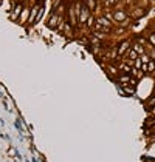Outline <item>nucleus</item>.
<instances>
[{
    "label": "nucleus",
    "instance_id": "ddd939ff",
    "mask_svg": "<svg viewBox=\"0 0 155 162\" xmlns=\"http://www.w3.org/2000/svg\"><path fill=\"white\" fill-rule=\"evenodd\" d=\"M95 23H96V17L93 16V12H92L90 17H88V20H87V23H85V26H87V28H93Z\"/></svg>",
    "mask_w": 155,
    "mask_h": 162
},
{
    "label": "nucleus",
    "instance_id": "7ed1b4c3",
    "mask_svg": "<svg viewBox=\"0 0 155 162\" xmlns=\"http://www.w3.org/2000/svg\"><path fill=\"white\" fill-rule=\"evenodd\" d=\"M30 12H31V8H28V6H23V11H22V14H20V17H19V23L20 25H27L28 22H30Z\"/></svg>",
    "mask_w": 155,
    "mask_h": 162
},
{
    "label": "nucleus",
    "instance_id": "0eeeda50",
    "mask_svg": "<svg viewBox=\"0 0 155 162\" xmlns=\"http://www.w3.org/2000/svg\"><path fill=\"white\" fill-rule=\"evenodd\" d=\"M106 71H107V74L110 77H113V76H118L120 68H118V65H115V63H107L106 65Z\"/></svg>",
    "mask_w": 155,
    "mask_h": 162
},
{
    "label": "nucleus",
    "instance_id": "4be33fe9",
    "mask_svg": "<svg viewBox=\"0 0 155 162\" xmlns=\"http://www.w3.org/2000/svg\"><path fill=\"white\" fill-rule=\"evenodd\" d=\"M150 3H155V0H150Z\"/></svg>",
    "mask_w": 155,
    "mask_h": 162
},
{
    "label": "nucleus",
    "instance_id": "9d476101",
    "mask_svg": "<svg viewBox=\"0 0 155 162\" xmlns=\"http://www.w3.org/2000/svg\"><path fill=\"white\" fill-rule=\"evenodd\" d=\"M138 57H140V54H138V52H137V51H135L134 48H130V49L127 51V54H126V59L132 60V62H134V60H137Z\"/></svg>",
    "mask_w": 155,
    "mask_h": 162
},
{
    "label": "nucleus",
    "instance_id": "f257e3e1",
    "mask_svg": "<svg viewBox=\"0 0 155 162\" xmlns=\"http://www.w3.org/2000/svg\"><path fill=\"white\" fill-rule=\"evenodd\" d=\"M130 48H132V42H130V40H123V42L118 43V46H116V49H118V56L124 57Z\"/></svg>",
    "mask_w": 155,
    "mask_h": 162
},
{
    "label": "nucleus",
    "instance_id": "6e6552de",
    "mask_svg": "<svg viewBox=\"0 0 155 162\" xmlns=\"http://www.w3.org/2000/svg\"><path fill=\"white\" fill-rule=\"evenodd\" d=\"M118 68H120V71H121V73H124V74H130L134 66H132V65H129V63L124 60V62H121V63L118 65Z\"/></svg>",
    "mask_w": 155,
    "mask_h": 162
},
{
    "label": "nucleus",
    "instance_id": "9b49d317",
    "mask_svg": "<svg viewBox=\"0 0 155 162\" xmlns=\"http://www.w3.org/2000/svg\"><path fill=\"white\" fill-rule=\"evenodd\" d=\"M96 20H98V22H99V23H101L102 26H106V28H110V30H112V25H113V22H110V20L107 19V17L101 16V17H98Z\"/></svg>",
    "mask_w": 155,
    "mask_h": 162
},
{
    "label": "nucleus",
    "instance_id": "423d86ee",
    "mask_svg": "<svg viewBox=\"0 0 155 162\" xmlns=\"http://www.w3.org/2000/svg\"><path fill=\"white\" fill-rule=\"evenodd\" d=\"M127 19V14L123 11V9H116L115 12H113V22L115 23H121L123 20H126Z\"/></svg>",
    "mask_w": 155,
    "mask_h": 162
},
{
    "label": "nucleus",
    "instance_id": "a211bd4d",
    "mask_svg": "<svg viewBox=\"0 0 155 162\" xmlns=\"http://www.w3.org/2000/svg\"><path fill=\"white\" fill-rule=\"evenodd\" d=\"M141 66H143V60H141L140 57H138L137 60H134V68H137V70H141Z\"/></svg>",
    "mask_w": 155,
    "mask_h": 162
},
{
    "label": "nucleus",
    "instance_id": "2eb2a0df",
    "mask_svg": "<svg viewBox=\"0 0 155 162\" xmlns=\"http://www.w3.org/2000/svg\"><path fill=\"white\" fill-rule=\"evenodd\" d=\"M152 106H155V96H153V94L146 100V108H147V110H150Z\"/></svg>",
    "mask_w": 155,
    "mask_h": 162
},
{
    "label": "nucleus",
    "instance_id": "6ab92c4d",
    "mask_svg": "<svg viewBox=\"0 0 155 162\" xmlns=\"http://www.w3.org/2000/svg\"><path fill=\"white\" fill-rule=\"evenodd\" d=\"M147 48H149V52H147V54H149V56H150V59H153V60H155V46L149 45Z\"/></svg>",
    "mask_w": 155,
    "mask_h": 162
},
{
    "label": "nucleus",
    "instance_id": "5701e85b",
    "mask_svg": "<svg viewBox=\"0 0 155 162\" xmlns=\"http://www.w3.org/2000/svg\"><path fill=\"white\" fill-rule=\"evenodd\" d=\"M153 93H155V88H153Z\"/></svg>",
    "mask_w": 155,
    "mask_h": 162
},
{
    "label": "nucleus",
    "instance_id": "1a4fd4ad",
    "mask_svg": "<svg viewBox=\"0 0 155 162\" xmlns=\"http://www.w3.org/2000/svg\"><path fill=\"white\" fill-rule=\"evenodd\" d=\"M132 48L140 54V56H141V54H144V52H147V51H146V46L141 45V43H138V42H134V43H132Z\"/></svg>",
    "mask_w": 155,
    "mask_h": 162
},
{
    "label": "nucleus",
    "instance_id": "f3484780",
    "mask_svg": "<svg viewBox=\"0 0 155 162\" xmlns=\"http://www.w3.org/2000/svg\"><path fill=\"white\" fill-rule=\"evenodd\" d=\"M140 59L143 60V63H149V62L152 60V59H150V56H149L147 52H144V54H141V56H140Z\"/></svg>",
    "mask_w": 155,
    "mask_h": 162
},
{
    "label": "nucleus",
    "instance_id": "4468645a",
    "mask_svg": "<svg viewBox=\"0 0 155 162\" xmlns=\"http://www.w3.org/2000/svg\"><path fill=\"white\" fill-rule=\"evenodd\" d=\"M153 73H155V60L152 59L147 63V71H146V74H153Z\"/></svg>",
    "mask_w": 155,
    "mask_h": 162
},
{
    "label": "nucleus",
    "instance_id": "f03ea898",
    "mask_svg": "<svg viewBox=\"0 0 155 162\" xmlns=\"http://www.w3.org/2000/svg\"><path fill=\"white\" fill-rule=\"evenodd\" d=\"M22 11H23V3H17L16 6H12V11L9 12V19H11L12 22L19 20V17H20V14H22Z\"/></svg>",
    "mask_w": 155,
    "mask_h": 162
},
{
    "label": "nucleus",
    "instance_id": "aec40b11",
    "mask_svg": "<svg viewBox=\"0 0 155 162\" xmlns=\"http://www.w3.org/2000/svg\"><path fill=\"white\" fill-rule=\"evenodd\" d=\"M149 113H150L152 116H155V106H152V108H150V110H149Z\"/></svg>",
    "mask_w": 155,
    "mask_h": 162
},
{
    "label": "nucleus",
    "instance_id": "f8f14e48",
    "mask_svg": "<svg viewBox=\"0 0 155 162\" xmlns=\"http://www.w3.org/2000/svg\"><path fill=\"white\" fill-rule=\"evenodd\" d=\"M130 76L134 77V79H141V77H143L144 76V73L143 71H141V70H137V68H132V73H130Z\"/></svg>",
    "mask_w": 155,
    "mask_h": 162
},
{
    "label": "nucleus",
    "instance_id": "39448f33",
    "mask_svg": "<svg viewBox=\"0 0 155 162\" xmlns=\"http://www.w3.org/2000/svg\"><path fill=\"white\" fill-rule=\"evenodd\" d=\"M132 76L130 74H124V73H121V74H118L116 76V80H118V85H129L132 82Z\"/></svg>",
    "mask_w": 155,
    "mask_h": 162
},
{
    "label": "nucleus",
    "instance_id": "20e7f679",
    "mask_svg": "<svg viewBox=\"0 0 155 162\" xmlns=\"http://www.w3.org/2000/svg\"><path fill=\"white\" fill-rule=\"evenodd\" d=\"M90 14H92V11H90V9L87 8V5L84 3L82 11H81V14H79V25H85L87 20H88V17H90Z\"/></svg>",
    "mask_w": 155,
    "mask_h": 162
},
{
    "label": "nucleus",
    "instance_id": "412c9836",
    "mask_svg": "<svg viewBox=\"0 0 155 162\" xmlns=\"http://www.w3.org/2000/svg\"><path fill=\"white\" fill-rule=\"evenodd\" d=\"M81 2H82V3H85V2H87V0H81Z\"/></svg>",
    "mask_w": 155,
    "mask_h": 162
},
{
    "label": "nucleus",
    "instance_id": "dca6fc26",
    "mask_svg": "<svg viewBox=\"0 0 155 162\" xmlns=\"http://www.w3.org/2000/svg\"><path fill=\"white\" fill-rule=\"evenodd\" d=\"M144 14H146V9L140 8V9H135V12L132 14V17H134V19H137V17H141V16H144Z\"/></svg>",
    "mask_w": 155,
    "mask_h": 162
}]
</instances>
